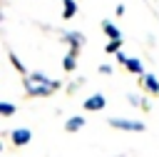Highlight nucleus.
<instances>
[{
  "label": "nucleus",
  "instance_id": "4",
  "mask_svg": "<svg viewBox=\"0 0 159 157\" xmlns=\"http://www.w3.org/2000/svg\"><path fill=\"white\" fill-rule=\"evenodd\" d=\"M12 142H15V145L30 142V130H15V132H12Z\"/></svg>",
  "mask_w": 159,
  "mask_h": 157
},
{
  "label": "nucleus",
  "instance_id": "7",
  "mask_svg": "<svg viewBox=\"0 0 159 157\" xmlns=\"http://www.w3.org/2000/svg\"><path fill=\"white\" fill-rule=\"evenodd\" d=\"M144 82H147V87H149V90H152L154 95H159V82H157V80H154L152 75H144Z\"/></svg>",
  "mask_w": 159,
  "mask_h": 157
},
{
  "label": "nucleus",
  "instance_id": "10",
  "mask_svg": "<svg viewBox=\"0 0 159 157\" xmlns=\"http://www.w3.org/2000/svg\"><path fill=\"white\" fill-rule=\"evenodd\" d=\"M124 65H127V70H132V72H142V62H139V60H127Z\"/></svg>",
  "mask_w": 159,
  "mask_h": 157
},
{
  "label": "nucleus",
  "instance_id": "1",
  "mask_svg": "<svg viewBox=\"0 0 159 157\" xmlns=\"http://www.w3.org/2000/svg\"><path fill=\"white\" fill-rule=\"evenodd\" d=\"M25 87L30 95H50L57 87V82L47 80L45 75H30V77H25Z\"/></svg>",
  "mask_w": 159,
  "mask_h": 157
},
{
  "label": "nucleus",
  "instance_id": "12",
  "mask_svg": "<svg viewBox=\"0 0 159 157\" xmlns=\"http://www.w3.org/2000/svg\"><path fill=\"white\" fill-rule=\"evenodd\" d=\"M65 67H67V70L75 67V50H70V55H67V60H65Z\"/></svg>",
  "mask_w": 159,
  "mask_h": 157
},
{
  "label": "nucleus",
  "instance_id": "5",
  "mask_svg": "<svg viewBox=\"0 0 159 157\" xmlns=\"http://www.w3.org/2000/svg\"><path fill=\"white\" fill-rule=\"evenodd\" d=\"M82 125H84V117H72V120H67L65 130H67V132H75V130H80Z\"/></svg>",
  "mask_w": 159,
  "mask_h": 157
},
{
  "label": "nucleus",
  "instance_id": "8",
  "mask_svg": "<svg viewBox=\"0 0 159 157\" xmlns=\"http://www.w3.org/2000/svg\"><path fill=\"white\" fill-rule=\"evenodd\" d=\"M75 10H77L75 0H65V17H72V15H75Z\"/></svg>",
  "mask_w": 159,
  "mask_h": 157
},
{
  "label": "nucleus",
  "instance_id": "9",
  "mask_svg": "<svg viewBox=\"0 0 159 157\" xmlns=\"http://www.w3.org/2000/svg\"><path fill=\"white\" fill-rule=\"evenodd\" d=\"M67 37H70V42H72V45H75V47H77V45H82V42H84V37H82V32H70V35H67Z\"/></svg>",
  "mask_w": 159,
  "mask_h": 157
},
{
  "label": "nucleus",
  "instance_id": "6",
  "mask_svg": "<svg viewBox=\"0 0 159 157\" xmlns=\"http://www.w3.org/2000/svg\"><path fill=\"white\" fill-rule=\"evenodd\" d=\"M102 27H104V32H107V35H109L112 40H122V32H119V30H117V27H114L112 22H104Z\"/></svg>",
  "mask_w": 159,
  "mask_h": 157
},
{
  "label": "nucleus",
  "instance_id": "13",
  "mask_svg": "<svg viewBox=\"0 0 159 157\" xmlns=\"http://www.w3.org/2000/svg\"><path fill=\"white\" fill-rule=\"evenodd\" d=\"M117 45H122V40H112V42H109V45H107V50H109V52H112V50H117Z\"/></svg>",
  "mask_w": 159,
  "mask_h": 157
},
{
  "label": "nucleus",
  "instance_id": "3",
  "mask_svg": "<svg viewBox=\"0 0 159 157\" xmlns=\"http://www.w3.org/2000/svg\"><path fill=\"white\" fill-rule=\"evenodd\" d=\"M104 107V97L102 95H92L87 102H84V110H102Z\"/></svg>",
  "mask_w": 159,
  "mask_h": 157
},
{
  "label": "nucleus",
  "instance_id": "2",
  "mask_svg": "<svg viewBox=\"0 0 159 157\" xmlns=\"http://www.w3.org/2000/svg\"><path fill=\"white\" fill-rule=\"evenodd\" d=\"M109 125H112V127H122V130H137V132H142V130H144V125H142V122H129V120H117V117H112V120H109Z\"/></svg>",
  "mask_w": 159,
  "mask_h": 157
},
{
  "label": "nucleus",
  "instance_id": "11",
  "mask_svg": "<svg viewBox=\"0 0 159 157\" xmlns=\"http://www.w3.org/2000/svg\"><path fill=\"white\" fill-rule=\"evenodd\" d=\"M0 112H2V115H12V112H15V107H12L10 102H0Z\"/></svg>",
  "mask_w": 159,
  "mask_h": 157
}]
</instances>
